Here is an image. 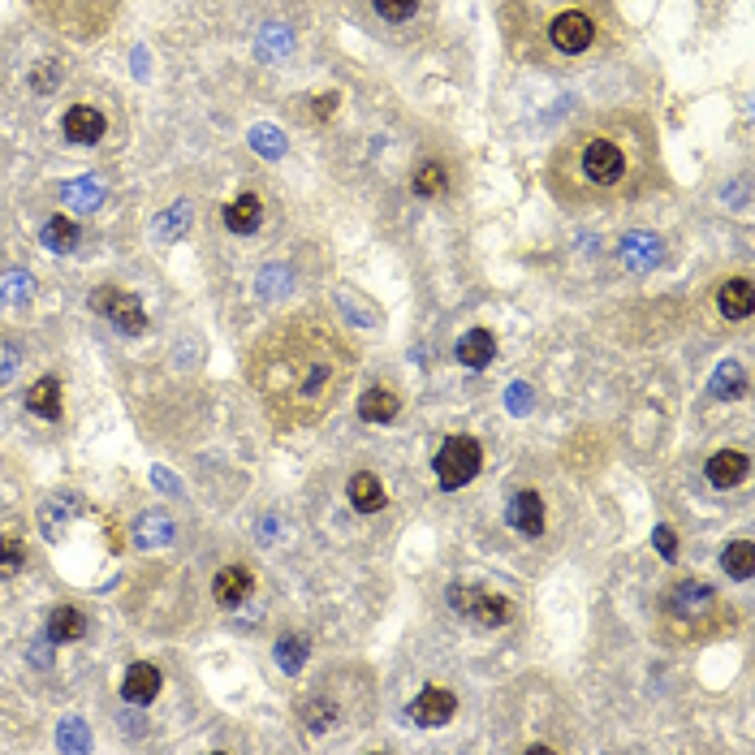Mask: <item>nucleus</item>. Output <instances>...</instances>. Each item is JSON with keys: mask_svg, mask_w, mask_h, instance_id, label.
Returning <instances> with one entry per match:
<instances>
[{"mask_svg": "<svg viewBox=\"0 0 755 755\" xmlns=\"http://www.w3.org/2000/svg\"><path fill=\"white\" fill-rule=\"evenodd\" d=\"M665 186L661 134L635 108L596 113L548 151L544 190L566 212H609Z\"/></svg>", "mask_w": 755, "mask_h": 755, "instance_id": "obj_1", "label": "nucleus"}, {"mask_svg": "<svg viewBox=\"0 0 755 755\" xmlns=\"http://www.w3.org/2000/svg\"><path fill=\"white\" fill-rule=\"evenodd\" d=\"M359 354L328 320L290 315L259 333L246 354V380L264 402L272 428H320L341 402Z\"/></svg>", "mask_w": 755, "mask_h": 755, "instance_id": "obj_2", "label": "nucleus"}, {"mask_svg": "<svg viewBox=\"0 0 755 755\" xmlns=\"http://www.w3.org/2000/svg\"><path fill=\"white\" fill-rule=\"evenodd\" d=\"M501 35L514 61L574 70L622 48L626 22L613 0H501Z\"/></svg>", "mask_w": 755, "mask_h": 755, "instance_id": "obj_3", "label": "nucleus"}, {"mask_svg": "<svg viewBox=\"0 0 755 755\" xmlns=\"http://www.w3.org/2000/svg\"><path fill=\"white\" fill-rule=\"evenodd\" d=\"M734 604L725 600L708 579L682 574L669 579L656 596V635L665 643H708L734 630Z\"/></svg>", "mask_w": 755, "mask_h": 755, "instance_id": "obj_4", "label": "nucleus"}, {"mask_svg": "<svg viewBox=\"0 0 755 755\" xmlns=\"http://www.w3.org/2000/svg\"><path fill=\"white\" fill-rule=\"evenodd\" d=\"M449 604L466 617V622L488 626V630L510 626L514 617H518V604L510 596L492 592V587H484V583H453L449 587Z\"/></svg>", "mask_w": 755, "mask_h": 755, "instance_id": "obj_5", "label": "nucleus"}, {"mask_svg": "<svg viewBox=\"0 0 755 755\" xmlns=\"http://www.w3.org/2000/svg\"><path fill=\"white\" fill-rule=\"evenodd\" d=\"M479 466H484V445H479L475 436H466V432L449 436V441L436 449V458H432V471H436V479H441L445 492L466 488L479 475Z\"/></svg>", "mask_w": 755, "mask_h": 755, "instance_id": "obj_6", "label": "nucleus"}, {"mask_svg": "<svg viewBox=\"0 0 755 755\" xmlns=\"http://www.w3.org/2000/svg\"><path fill=\"white\" fill-rule=\"evenodd\" d=\"M91 311H95V315H108V320H113L126 337L147 333V311H143V302L134 298V294L113 290V285H104V290L91 294Z\"/></svg>", "mask_w": 755, "mask_h": 755, "instance_id": "obj_7", "label": "nucleus"}, {"mask_svg": "<svg viewBox=\"0 0 755 755\" xmlns=\"http://www.w3.org/2000/svg\"><path fill=\"white\" fill-rule=\"evenodd\" d=\"M453 712H458V695L449 691V686H423L415 695V704H410V721L423 725V730H441V725L453 721Z\"/></svg>", "mask_w": 755, "mask_h": 755, "instance_id": "obj_8", "label": "nucleus"}, {"mask_svg": "<svg viewBox=\"0 0 755 755\" xmlns=\"http://www.w3.org/2000/svg\"><path fill=\"white\" fill-rule=\"evenodd\" d=\"M747 471H751V462H747L743 449H717L708 458V466H704V475H708L712 488H738L747 479Z\"/></svg>", "mask_w": 755, "mask_h": 755, "instance_id": "obj_9", "label": "nucleus"}, {"mask_svg": "<svg viewBox=\"0 0 755 755\" xmlns=\"http://www.w3.org/2000/svg\"><path fill=\"white\" fill-rule=\"evenodd\" d=\"M717 311L730 324L747 320V315L755 311V285H751V277H725V285L717 290Z\"/></svg>", "mask_w": 755, "mask_h": 755, "instance_id": "obj_10", "label": "nucleus"}, {"mask_svg": "<svg viewBox=\"0 0 755 755\" xmlns=\"http://www.w3.org/2000/svg\"><path fill=\"white\" fill-rule=\"evenodd\" d=\"M61 130H65V139L91 147V143L104 139V113H100V108H91V104H74L70 113H65Z\"/></svg>", "mask_w": 755, "mask_h": 755, "instance_id": "obj_11", "label": "nucleus"}, {"mask_svg": "<svg viewBox=\"0 0 755 755\" xmlns=\"http://www.w3.org/2000/svg\"><path fill=\"white\" fill-rule=\"evenodd\" d=\"M251 587H255V574L251 570H246V566H225L212 579V596H216L221 609H238V604L251 596Z\"/></svg>", "mask_w": 755, "mask_h": 755, "instance_id": "obj_12", "label": "nucleus"}, {"mask_svg": "<svg viewBox=\"0 0 755 755\" xmlns=\"http://www.w3.org/2000/svg\"><path fill=\"white\" fill-rule=\"evenodd\" d=\"M492 359H497V333H492V328H471V333L458 341V363L484 372Z\"/></svg>", "mask_w": 755, "mask_h": 755, "instance_id": "obj_13", "label": "nucleus"}, {"mask_svg": "<svg viewBox=\"0 0 755 755\" xmlns=\"http://www.w3.org/2000/svg\"><path fill=\"white\" fill-rule=\"evenodd\" d=\"M622 264L630 272H648L661 264V238H652V233H630V238H622Z\"/></svg>", "mask_w": 755, "mask_h": 755, "instance_id": "obj_14", "label": "nucleus"}, {"mask_svg": "<svg viewBox=\"0 0 755 755\" xmlns=\"http://www.w3.org/2000/svg\"><path fill=\"white\" fill-rule=\"evenodd\" d=\"M544 501L535 497V492H518V497L510 501V527L518 531V535H544Z\"/></svg>", "mask_w": 755, "mask_h": 755, "instance_id": "obj_15", "label": "nucleus"}, {"mask_svg": "<svg viewBox=\"0 0 755 755\" xmlns=\"http://www.w3.org/2000/svg\"><path fill=\"white\" fill-rule=\"evenodd\" d=\"M397 415H402V397H397L393 389H384V384H376V389H367L359 397V419L363 423H393Z\"/></svg>", "mask_w": 755, "mask_h": 755, "instance_id": "obj_16", "label": "nucleus"}, {"mask_svg": "<svg viewBox=\"0 0 755 755\" xmlns=\"http://www.w3.org/2000/svg\"><path fill=\"white\" fill-rule=\"evenodd\" d=\"M350 505L359 514H380L384 505H389V492H384V484H380V475H372V471H359L350 479Z\"/></svg>", "mask_w": 755, "mask_h": 755, "instance_id": "obj_17", "label": "nucleus"}, {"mask_svg": "<svg viewBox=\"0 0 755 755\" xmlns=\"http://www.w3.org/2000/svg\"><path fill=\"white\" fill-rule=\"evenodd\" d=\"M26 410L39 419H61V376H39L26 389Z\"/></svg>", "mask_w": 755, "mask_h": 755, "instance_id": "obj_18", "label": "nucleus"}, {"mask_svg": "<svg viewBox=\"0 0 755 755\" xmlns=\"http://www.w3.org/2000/svg\"><path fill=\"white\" fill-rule=\"evenodd\" d=\"M156 691H160V669L147 665V661L130 665L126 678H121V695H126L130 704H151V699H156Z\"/></svg>", "mask_w": 755, "mask_h": 755, "instance_id": "obj_19", "label": "nucleus"}, {"mask_svg": "<svg viewBox=\"0 0 755 755\" xmlns=\"http://www.w3.org/2000/svg\"><path fill=\"white\" fill-rule=\"evenodd\" d=\"M87 635V613L78 609V604H57V609L48 613V639L52 643H74Z\"/></svg>", "mask_w": 755, "mask_h": 755, "instance_id": "obj_20", "label": "nucleus"}, {"mask_svg": "<svg viewBox=\"0 0 755 755\" xmlns=\"http://www.w3.org/2000/svg\"><path fill=\"white\" fill-rule=\"evenodd\" d=\"M259 221H264V203H259V195H238L225 208V229L229 233H255Z\"/></svg>", "mask_w": 755, "mask_h": 755, "instance_id": "obj_21", "label": "nucleus"}, {"mask_svg": "<svg viewBox=\"0 0 755 755\" xmlns=\"http://www.w3.org/2000/svg\"><path fill=\"white\" fill-rule=\"evenodd\" d=\"M410 190H415L419 199H436V195H445L449 190V169L441 160H423L415 177H410Z\"/></svg>", "mask_w": 755, "mask_h": 755, "instance_id": "obj_22", "label": "nucleus"}, {"mask_svg": "<svg viewBox=\"0 0 755 755\" xmlns=\"http://www.w3.org/2000/svg\"><path fill=\"white\" fill-rule=\"evenodd\" d=\"M721 570L730 574V579L747 583L751 574H755V544H751V540H734V544H725V548H721Z\"/></svg>", "mask_w": 755, "mask_h": 755, "instance_id": "obj_23", "label": "nucleus"}, {"mask_svg": "<svg viewBox=\"0 0 755 755\" xmlns=\"http://www.w3.org/2000/svg\"><path fill=\"white\" fill-rule=\"evenodd\" d=\"M39 238H44L48 251H74L78 225L70 221V216H52V221H44V229H39Z\"/></svg>", "mask_w": 755, "mask_h": 755, "instance_id": "obj_24", "label": "nucleus"}, {"mask_svg": "<svg viewBox=\"0 0 755 755\" xmlns=\"http://www.w3.org/2000/svg\"><path fill=\"white\" fill-rule=\"evenodd\" d=\"M712 393L717 397H743L747 393V372L738 363H721L717 380H712Z\"/></svg>", "mask_w": 755, "mask_h": 755, "instance_id": "obj_25", "label": "nucleus"}, {"mask_svg": "<svg viewBox=\"0 0 755 755\" xmlns=\"http://www.w3.org/2000/svg\"><path fill=\"white\" fill-rule=\"evenodd\" d=\"M26 566V544L18 535H0V579H13Z\"/></svg>", "mask_w": 755, "mask_h": 755, "instance_id": "obj_26", "label": "nucleus"}, {"mask_svg": "<svg viewBox=\"0 0 755 755\" xmlns=\"http://www.w3.org/2000/svg\"><path fill=\"white\" fill-rule=\"evenodd\" d=\"M173 535V527H169V518L164 514H143L139 523H134V540L139 544H164Z\"/></svg>", "mask_w": 755, "mask_h": 755, "instance_id": "obj_27", "label": "nucleus"}, {"mask_svg": "<svg viewBox=\"0 0 755 755\" xmlns=\"http://www.w3.org/2000/svg\"><path fill=\"white\" fill-rule=\"evenodd\" d=\"M31 290H35V285H31L26 272H9V277H0V298H5V302H18V307H22V302L31 298Z\"/></svg>", "mask_w": 755, "mask_h": 755, "instance_id": "obj_28", "label": "nucleus"}, {"mask_svg": "<svg viewBox=\"0 0 755 755\" xmlns=\"http://www.w3.org/2000/svg\"><path fill=\"white\" fill-rule=\"evenodd\" d=\"M372 9L380 13L384 22H410L419 9V0H372Z\"/></svg>", "mask_w": 755, "mask_h": 755, "instance_id": "obj_29", "label": "nucleus"}, {"mask_svg": "<svg viewBox=\"0 0 755 755\" xmlns=\"http://www.w3.org/2000/svg\"><path fill=\"white\" fill-rule=\"evenodd\" d=\"M277 656H281V669H302V656H307V639H298V635H290V639H281L277 643Z\"/></svg>", "mask_w": 755, "mask_h": 755, "instance_id": "obj_30", "label": "nucleus"}, {"mask_svg": "<svg viewBox=\"0 0 755 755\" xmlns=\"http://www.w3.org/2000/svg\"><path fill=\"white\" fill-rule=\"evenodd\" d=\"M57 78H61L57 61H44V65H39V70L31 74V87H35V91H52V87H57Z\"/></svg>", "mask_w": 755, "mask_h": 755, "instance_id": "obj_31", "label": "nucleus"}, {"mask_svg": "<svg viewBox=\"0 0 755 755\" xmlns=\"http://www.w3.org/2000/svg\"><path fill=\"white\" fill-rule=\"evenodd\" d=\"M656 548H661V557H665V561H674V557H678V540H674V531H669V527L656 531Z\"/></svg>", "mask_w": 755, "mask_h": 755, "instance_id": "obj_32", "label": "nucleus"}, {"mask_svg": "<svg viewBox=\"0 0 755 755\" xmlns=\"http://www.w3.org/2000/svg\"><path fill=\"white\" fill-rule=\"evenodd\" d=\"M65 199H82V203H95V199H100V190H95V186H70V190H65Z\"/></svg>", "mask_w": 755, "mask_h": 755, "instance_id": "obj_33", "label": "nucleus"}]
</instances>
